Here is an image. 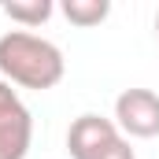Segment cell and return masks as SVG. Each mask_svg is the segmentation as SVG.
Here are the masks:
<instances>
[{
	"label": "cell",
	"mask_w": 159,
	"mask_h": 159,
	"mask_svg": "<svg viewBox=\"0 0 159 159\" xmlns=\"http://www.w3.org/2000/svg\"><path fill=\"white\" fill-rule=\"evenodd\" d=\"M63 52L30 30H11L0 37V74L22 89H52L63 81Z\"/></svg>",
	"instance_id": "1"
},
{
	"label": "cell",
	"mask_w": 159,
	"mask_h": 159,
	"mask_svg": "<svg viewBox=\"0 0 159 159\" xmlns=\"http://www.w3.org/2000/svg\"><path fill=\"white\" fill-rule=\"evenodd\" d=\"M34 141V119L19 93L0 81V159H26Z\"/></svg>",
	"instance_id": "2"
},
{
	"label": "cell",
	"mask_w": 159,
	"mask_h": 159,
	"mask_svg": "<svg viewBox=\"0 0 159 159\" xmlns=\"http://www.w3.org/2000/svg\"><path fill=\"white\" fill-rule=\"evenodd\" d=\"M115 126L126 137H159V96L152 89H126L115 100Z\"/></svg>",
	"instance_id": "3"
},
{
	"label": "cell",
	"mask_w": 159,
	"mask_h": 159,
	"mask_svg": "<svg viewBox=\"0 0 159 159\" xmlns=\"http://www.w3.org/2000/svg\"><path fill=\"white\" fill-rule=\"evenodd\" d=\"M119 126L115 119H104V115H78L67 129V152L70 159H96L104 148H111L119 141Z\"/></svg>",
	"instance_id": "4"
},
{
	"label": "cell",
	"mask_w": 159,
	"mask_h": 159,
	"mask_svg": "<svg viewBox=\"0 0 159 159\" xmlns=\"http://www.w3.org/2000/svg\"><path fill=\"white\" fill-rule=\"evenodd\" d=\"M63 15H67V22L89 30V26H100L111 15V4L107 0H67L63 4Z\"/></svg>",
	"instance_id": "5"
},
{
	"label": "cell",
	"mask_w": 159,
	"mask_h": 159,
	"mask_svg": "<svg viewBox=\"0 0 159 159\" xmlns=\"http://www.w3.org/2000/svg\"><path fill=\"white\" fill-rule=\"evenodd\" d=\"M11 22H22V26H41V22H48L52 19V0H30V4H4L0 7Z\"/></svg>",
	"instance_id": "6"
},
{
	"label": "cell",
	"mask_w": 159,
	"mask_h": 159,
	"mask_svg": "<svg viewBox=\"0 0 159 159\" xmlns=\"http://www.w3.org/2000/svg\"><path fill=\"white\" fill-rule=\"evenodd\" d=\"M96 159H137V156H133V148H129V141H126V137H119V141H115L111 148H104V152H100Z\"/></svg>",
	"instance_id": "7"
},
{
	"label": "cell",
	"mask_w": 159,
	"mask_h": 159,
	"mask_svg": "<svg viewBox=\"0 0 159 159\" xmlns=\"http://www.w3.org/2000/svg\"><path fill=\"white\" fill-rule=\"evenodd\" d=\"M156 37H159V11H156Z\"/></svg>",
	"instance_id": "8"
}]
</instances>
